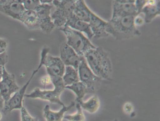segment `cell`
I'll use <instances>...</instances> for the list:
<instances>
[{
	"instance_id": "cell-18",
	"label": "cell",
	"mask_w": 160,
	"mask_h": 121,
	"mask_svg": "<svg viewBox=\"0 0 160 121\" xmlns=\"http://www.w3.org/2000/svg\"><path fill=\"white\" fill-rule=\"evenodd\" d=\"M92 11L87 6L85 0H77L73 10V15L78 19L88 23Z\"/></svg>"
},
{
	"instance_id": "cell-30",
	"label": "cell",
	"mask_w": 160,
	"mask_h": 121,
	"mask_svg": "<svg viewBox=\"0 0 160 121\" xmlns=\"http://www.w3.org/2000/svg\"><path fill=\"white\" fill-rule=\"evenodd\" d=\"M115 1L118 3H134L135 0H114Z\"/></svg>"
},
{
	"instance_id": "cell-33",
	"label": "cell",
	"mask_w": 160,
	"mask_h": 121,
	"mask_svg": "<svg viewBox=\"0 0 160 121\" xmlns=\"http://www.w3.org/2000/svg\"><path fill=\"white\" fill-rule=\"evenodd\" d=\"M3 66H0V81L1 80L2 78V72H3Z\"/></svg>"
},
{
	"instance_id": "cell-1",
	"label": "cell",
	"mask_w": 160,
	"mask_h": 121,
	"mask_svg": "<svg viewBox=\"0 0 160 121\" xmlns=\"http://www.w3.org/2000/svg\"><path fill=\"white\" fill-rule=\"evenodd\" d=\"M84 58L93 73L102 80H109L112 76V66L109 54L102 47L89 50Z\"/></svg>"
},
{
	"instance_id": "cell-4",
	"label": "cell",
	"mask_w": 160,
	"mask_h": 121,
	"mask_svg": "<svg viewBox=\"0 0 160 121\" xmlns=\"http://www.w3.org/2000/svg\"><path fill=\"white\" fill-rule=\"evenodd\" d=\"M50 78L54 86V90H42L40 88H36L31 93L25 94V97L33 99L40 98L51 103L64 106V104L60 99L61 95L65 89L62 77H50Z\"/></svg>"
},
{
	"instance_id": "cell-31",
	"label": "cell",
	"mask_w": 160,
	"mask_h": 121,
	"mask_svg": "<svg viewBox=\"0 0 160 121\" xmlns=\"http://www.w3.org/2000/svg\"><path fill=\"white\" fill-rule=\"evenodd\" d=\"M4 103H5V101H4L3 97L0 94V108H3V107H4Z\"/></svg>"
},
{
	"instance_id": "cell-2",
	"label": "cell",
	"mask_w": 160,
	"mask_h": 121,
	"mask_svg": "<svg viewBox=\"0 0 160 121\" xmlns=\"http://www.w3.org/2000/svg\"><path fill=\"white\" fill-rule=\"evenodd\" d=\"M135 16H128L111 18L107 21V32L109 35L113 36L118 41L127 40L139 36L141 35V32L135 25Z\"/></svg>"
},
{
	"instance_id": "cell-28",
	"label": "cell",
	"mask_w": 160,
	"mask_h": 121,
	"mask_svg": "<svg viewBox=\"0 0 160 121\" xmlns=\"http://www.w3.org/2000/svg\"><path fill=\"white\" fill-rule=\"evenodd\" d=\"M8 61V56L6 52L0 54V66H5Z\"/></svg>"
},
{
	"instance_id": "cell-12",
	"label": "cell",
	"mask_w": 160,
	"mask_h": 121,
	"mask_svg": "<svg viewBox=\"0 0 160 121\" xmlns=\"http://www.w3.org/2000/svg\"><path fill=\"white\" fill-rule=\"evenodd\" d=\"M60 59L65 66H71L77 69L82 57L79 56L76 51L68 45L63 43L60 48Z\"/></svg>"
},
{
	"instance_id": "cell-7",
	"label": "cell",
	"mask_w": 160,
	"mask_h": 121,
	"mask_svg": "<svg viewBox=\"0 0 160 121\" xmlns=\"http://www.w3.org/2000/svg\"><path fill=\"white\" fill-rule=\"evenodd\" d=\"M48 48H44L41 52L40 63L46 68L48 75L50 77H62L65 71V66L60 57H54L48 54Z\"/></svg>"
},
{
	"instance_id": "cell-36",
	"label": "cell",
	"mask_w": 160,
	"mask_h": 121,
	"mask_svg": "<svg viewBox=\"0 0 160 121\" xmlns=\"http://www.w3.org/2000/svg\"><path fill=\"white\" fill-rule=\"evenodd\" d=\"M2 114L0 112V121L2 119Z\"/></svg>"
},
{
	"instance_id": "cell-29",
	"label": "cell",
	"mask_w": 160,
	"mask_h": 121,
	"mask_svg": "<svg viewBox=\"0 0 160 121\" xmlns=\"http://www.w3.org/2000/svg\"><path fill=\"white\" fill-rule=\"evenodd\" d=\"M40 82H41V83L43 84L44 87H45L46 85H48L49 83L51 82V78H50V77L48 75V76H44L41 78Z\"/></svg>"
},
{
	"instance_id": "cell-26",
	"label": "cell",
	"mask_w": 160,
	"mask_h": 121,
	"mask_svg": "<svg viewBox=\"0 0 160 121\" xmlns=\"http://www.w3.org/2000/svg\"><path fill=\"white\" fill-rule=\"evenodd\" d=\"M134 22L135 25L137 27L142 26L145 23L144 17H142L140 15V14H138L134 17Z\"/></svg>"
},
{
	"instance_id": "cell-25",
	"label": "cell",
	"mask_w": 160,
	"mask_h": 121,
	"mask_svg": "<svg viewBox=\"0 0 160 121\" xmlns=\"http://www.w3.org/2000/svg\"><path fill=\"white\" fill-rule=\"evenodd\" d=\"M20 110L21 121H39L38 119L32 116L24 107H22Z\"/></svg>"
},
{
	"instance_id": "cell-15",
	"label": "cell",
	"mask_w": 160,
	"mask_h": 121,
	"mask_svg": "<svg viewBox=\"0 0 160 121\" xmlns=\"http://www.w3.org/2000/svg\"><path fill=\"white\" fill-rule=\"evenodd\" d=\"M65 26H68L73 29L82 33L90 40L93 38V35L89 23L77 18L73 14L68 19Z\"/></svg>"
},
{
	"instance_id": "cell-27",
	"label": "cell",
	"mask_w": 160,
	"mask_h": 121,
	"mask_svg": "<svg viewBox=\"0 0 160 121\" xmlns=\"http://www.w3.org/2000/svg\"><path fill=\"white\" fill-rule=\"evenodd\" d=\"M8 47V42L5 39L0 38V54L6 52Z\"/></svg>"
},
{
	"instance_id": "cell-21",
	"label": "cell",
	"mask_w": 160,
	"mask_h": 121,
	"mask_svg": "<svg viewBox=\"0 0 160 121\" xmlns=\"http://www.w3.org/2000/svg\"><path fill=\"white\" fill-rule=\"evenodd\" d=\"M62 79L65 87L79 81L77 69L72 66H65V71L62 76Z\"/></svg>"
},
{
	"instance_id": "cell-37",
	"label": "cell",
	"mask_w": 160,
	"mask_h": 121,
	"mask_svg": "<svg viewBox=\"0 0 160 121\" xmlns=\"http://www.w3.org/2000/svg\"><path fill=\"white\" fill-rule=\"evenodd\" d=\"M113 121H119L118 120H117V119H115V120H114Z\"/></svg>"
},
{
	"instance_id": "cell-22",
	"label": "cell",
	"mask_w": 160,
	"mask_h": 121,
	"mask_svg": "<svg viewBox=\"0 0 160 121\" xmlns=\"http://www.w3.org/2000/svg\"><path fill=\"white\" fill-rule=\"evenodd\" d=\"M65 88L71 90L76 96V102H78L83 100L85 95L88 94L87 87L80 81L75 82L69 86H65Z\"/></svg>"
},
{
	"instance_id": "cell-5",
	"label": "cell",
	"mask_w": 160,
	"mask_h": 121,
	"mask_svg": "<svg viewBox=\"0 0 160 121\" xmlns=\"http://www.w3.org/2000/svg\"><path fill=\"white\" fill-rule=\"evenodd\" d=\"M79 81L87 87L88 93H94L98 91L102 79L96 76L90 68L84 57L78 68Z\"/></svg>"
},
{
	"instance_id": "cell-8",
	"label": "cell",
	"mask_w": 160,
	"mask_h": 121,
	"mask_svg": "<svg viewBox=\"0 0 160 121\" xmlns=\"http://www.w3.org/2000/svg\"><path fill=\"white\" fill-rule=\"evenodd\" d=\"M42 67V65L40 64L38 67L33 71L31 76L26 82V84L22 88H20L8 101L4 103V107L2 108L3 112L8 113L13 110L21 109V108L23 107V99L25 97L26 90L33 77H34L35 75L38 73Z\"/></svg>"
},
{
	"instance_id": "cell-14",
	"label": "cell",
	"mask_w": 160,
	"mask_h": 121,
	"mask_svg": "<svg viewBox=\"0 0 160 121\" xmlns=\"http://www.w3.org/2000/svg\"><path fill=\"white\" fill-rule=\"evenodd\" d=\"M138 14L134 3H118L113 0L111 18H118L128 16H136Z\"/></svg>"
},
{
	"instance_id": "cell-16",
	"label": "cell",
	"mask_w": 160,
	"mask_h": 121,
	"mask_svg": "<svg viewBox=\"0 0 160 121\" xmlns=\"http://www.w3.org/2000/svg\"><path fill=\"white\" fill-rule=\"evenodd\" d=\"M160 0L148 3L142 8L140 13L144 15L145 23H150L160 14Z\"/></svg>"
},
{
	"instance_id": "cell-9",
	"label": "cell",
	"mask_w": 160,
	"mask_h": 121,
	"mask_svg": "<svg viewBox=\"0 0 160 121\" xmlns=\"http://www.w3.org/2000/svg\"><path fill=\"white\" fill-rule=\"evenodd\" d=\"M19 89L15 75L9 73L3 66L2 78L0 81V94L5 102L8 101Z\"/></svg>"
},
{
	"instance_id": "cell-19",
	"label": "cell",
	"mask_w": 160,
	"mask_h": 121,
	"mask_svg": "<svg viewBox=\"0 0 160 121\" xmlns=\"http://www.w3.org/2000/svg\"><path fill=\"white\" fill-rule=\"evenodd\" d=\"M20 21L29 29H39V18L35 11L25 10Z\"/></svg>"
},
{
	"instance_id": "cell-3",
	"label": "cell",
	"mask_w": 160,
	"mask_h": 121,
	"mask_svg": "<svg viewBox=\"0 0 160 121\" xmlns=\"http://www.w3.org/2000/svg\"><path fill=\"white\" fill-rule=\"evenodd\" d=\"M59 29L66 36V44L80 57H84L89 50L96 47L82 33L73 29L67 26H63L60 28Z\"/></svg>"
},
{
	"instance_id": "cell-6",
	"label": "cell",
	"mask_w": 160,
	"mask_h": 121,
	"mask_svg": "<svg viewBox=\"0 0 160 121\" xmlns=\"http://www.w3.org/2000/svg\"><path fill=\"white\" fill-rule=\"evenodd\" d=\"M76 1L70 2L53 1L52 3L56 9L51 16L55 27L60 29L66 25L68 19L73 14L74 8Z\"/></svg>"
},
{
	"instance_id": "cell-32",
	"label": "cell",
	"mask_w": 160,
	"mask_h": 121,
	"mask_svg": "<svg viewBox=\"0 0 160 121\" xmlns=\"http://www.w3.org/2000/svg\"><path fill=\"white\" fill-rule=\"evenodd\" d=\"M54 0H40L42 4H50L52 3Z\"/></svg>"
},
{
	"instance_id": "cell-23",
	"label": "cell",
	"mask_w": 160,
	"mask_h": 121,
	"mask_svg": "<svg viewBox=\"0 0 160 121\" xmlns=\"http://www.w3.org/2000/svg\"><path fill=\"white\" fill-rule=\"evenodd\" d=\"M77 111L74 114L64 115V118L68 121H85L86 118L83 113L82 108L80 107L79 103H76L75 104Z\"/></svg>"
},
{
	"instance_id": "cell-13",
	"label": "cell",
	"mask_w": 160,
	"mask_h": 121,
	"mask_svg": "<svg viewBox=\"0 0 160 121\" xmlns=\"http://www.w3.org/2000/svg\"><path fill=\"white\" fill-rule=\"evenodd\" d=\"M88 23L93 35V38L101 39L109 36L106 31L107 21L102 19L93 12L91 15Z\"/></svg>"
},
{
	"instance_id": "cell-24",
	"label": "cell",
	"mask_w": 160,
	"mask_h": 121,
	"mask_svg": "<svg viewBox=\"0 0 160 121\" xmlns=\"http://www.w3.org/2000/svg\"><path fill=\"white\" fill-rule=\"evenodd\" d=\"M41 4L40 0H24L23 4L26 10L34 11Z\"/></svg>"
},
{
	"instance_id": "cell-20",
	"label": "cell",
	"mask_w": 160,
	"mask_h": 121,
	"mask_svg": "<svg viewBox=\"0 0 160 121\" xmlns=\"http://www.w3.org/2000/svg\"><path fill=\"white\" fill-rule=\"evenodd\" d=\"M76 103H79L82 109L90 113H94L99 109L100 106V101L97 96L94 95L92 97L87 101L83 100Z\"/></svg>"
},
{
	"instance_id": "cell-34",
	"label": "cell",
	"mask_w": 160,
	"mask_h": 121,
	"mask_svg": "<svg viewBox=\"0 0 160 121\" xmlns=\"http://www.w3.org/2000/svg\"><path fill=\"white\" fill-rule=\"evenodd\" d=\"M14 1L17 2L19 3H23L24 0H13Z\"/></svg>"
},
{
	"instance_id": "cell-10",
	"label": "cell",
	"mask_w": 160,
	"mask_h": 121,
	"mask_svg": "<svg viewBox=\"0 0 160 121\" xmlns=\"http://www.w3.org/2000/svg\"><path fill=\"white\" fill-rule=\"evenodd\" d=\"M52 5L50 4L41 3L34 11L37 13L39 18V29L44 33L48 34L52 32L56 27L51 16Z\"/></svg>"
},
{
	"instance_id": "cell-35",
	"label": "cell",
	"mask_w": 160,
	"mask_h": 121,
	"mask_svg": "<svg viewBox=\"0 0 160 121\" xmlns=\"http://www.w3.org/2000/svg\"><path fill=\"white\" fill-rule=\"evenodd\" d=\"M58 1L60 2H70V1H74L76 0H58Z\"/></svg>"
},
{
	"instance_id": "cell-17",
	"label": "cell",
	"mask_w": 160,
	"mask_h": 121,
	"mask_svg": "<svg viewBox=\"0 0 160 121\" xmlns=\"http://www.w3.org/2000/svg\"><path fill=\"white\" fill-rule=\"evenodd\" d=\"M75 104V102H72L69 106L64 105L58 112L51 110L49 105H46L43 109V117L46 121H62L65 113L74 107Z\"/></svg>"
},
{
	"instance_id": "cell-11",
	"label": "cell",
	"mask_w": 160,
	"mask_h": 121,
	"mask_svg": "<svg viewBox=\"0 0 160 121\" xmlns=\"http://www.w3.org/2000/svg\"><path fill=\"white\" fill-rule=\"evenodd\" d=\"M25 10L23 3L13 0H0V13L13 19L20 21Z\"/></svg>"
}]
</instances>
